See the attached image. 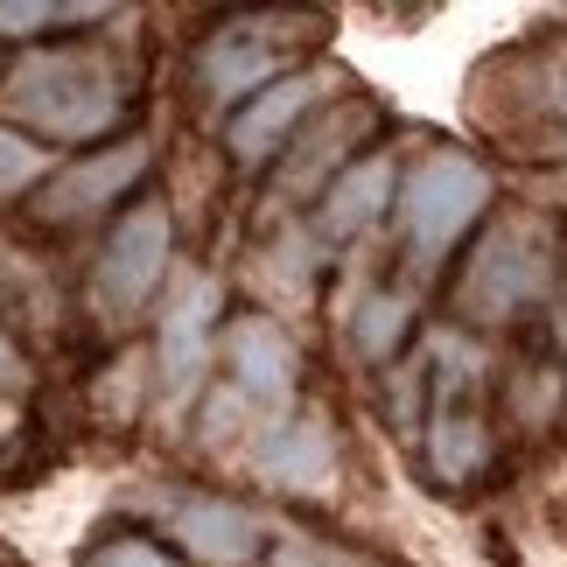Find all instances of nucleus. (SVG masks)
Here are the masks:
<instances>
[{"instance_id":"nucleus-18","label":"nucleus","mask_w":567,"mask_h":567,"mask_svg":"<svg viewBox=\"0 0 567 567\" xmlns=\"http://www.w3.org/2000/svg\"><path fill=\"white\" fill-rule=\"evenodd\" d=\"M280 567H343V560H330V554H295V560H280Z\"/></svg>"},{"instance_id":"nucleus-17","label":"nucleus","mask_w":567,"mask_h":567,"mask_svg":"<svg viewBox=\"0 0 567 567\" xmlns=\"http://www.w3.org/2000/svg\"><path fill=\"white\" fill-rule=\"evenodd\" d=\"M92 567H176V560H168V554H155L147 539H113V547H105Z\"/></svg>"},{"instance_id":"nucleus-12","label":"nucleus","mask_w":567,"mask_h":567,"mask_svg":"<svg viewBox=\"0 0 567 567\" xmlns=\"http://www.w3.org/2000/svg\"><path fill=\"white\" fill-rule=\"evenodd\" d=\"M392 196V162H358L351 176H343L337 189H330V210H322V225L330 231H358V225H372L379 217V204Z\"/></svg>"},{"instance_id":"nucleus-19","label":"nucleus","mask_w":567,"mask_h":567,"mask_svg":"<svg viewBox=\"0 0 567 567\" xmlns=\"http://www.w3.org/2000/svg\"><path fill=\"white\" fill-rule=\"evenodd\" d=\"M0 379H14V351H8V343H0Z\"/></svg>"},{"instance_id":"nucleus-5","label":"nucleus","mask_w":567,"mask_h":567,"mask_svg":"<svg viewBox=\"0 0 567 567\" xmlns=\"http://www.w3.org/2000/svg\"><path fill=\"white\" fill-rule=\"evenodd\" d=\"M210 316H217V280L210 274H189L176 301H168V322H162V379H168V400H183L204 372V337H210Z\"/></svg>"},{"instance_id":"nucleus-9","label":"nucleus","mask_w":567,"mask_h":567,"mask_svg":"<svg viewBox=\"0 0 567 567\" xmlns=\"http://www.w3.org/2000/svg\"><path fill=\"white\" fill-rule=\"evenodd\" d=\"M141 168H147V141H126V147H113V155H99V162L63 168V176L50 183V196H42V210H50V217H84V210L113 204Z\"/></svg>"},{"instance_id":"nucleus-1","label":"nucleus","mask_w":567,"mask_h":567,"mask_svg":"<svg viewBox=\"0 0 567 567\" xmlns=\"http://www.w3.org/2000/svg\"><path fill=\"white\" fill-rule=\"evenodd\" d=\"M8 113L42 126L56 141H92L120 120V78L113 63L92 56V50H50V56H29L21 71L8 78Z\"/></svg>"},{"instance_id":"nucleus-15","label":"nucleus","mask_w":567,"mask_h":567,"mask_svg":"<svg viewBox=\"0 0 567 567\" xmlns=\"http://www.w3.org/2000/svg\"><path fill=\"white\" fill-rule=\"evenodd\" d=\"M42 168H50V155H42L35 141H21V134H0V189H21V183H35Z\"/></svg>"},{"instance_id":"nucleus-6","label":"nucleus","mask_w":567,"mask_h":567,"mask_svg":"<svg viewBox=\"0 0 567 567\" xmlns=\"http://www.w3.org/2000/svg\"><path fill=\"white\" fill-rule=\"evenodd\" d=\"M168 526H176V539L196 554V560H210V567H238V560H252L259 554V518L252 512H238L225 505V497H183L176 512H168Z\"/></svg>"},{"instance_id":"nucleus-7","label":"nucleus","mask_w":567,"mask_h":567,"mask_svg":"<svg viewBox=\"0 0 567 567\" xmlns=\"http://www.w3.org/2000/svg\"><path fill=\"white\" fill-rule=\"evenodd\" d=\"M252 470L267 476V484H288V491H322L337 470V449H330V427L322 421H280L259 434L252 449Z\"/></svg>"},{"instance_id":"nucleus-13","label":"nucleus","mask_w":567,"mask_h":567,"mask_svg":"<svg viewBox=\"0 0 567 567\" xmlns=\"http://www.w3.org/2000/svg\"><path fill=\"white\" fill-rule=\"evenodd\" d=\"M427 449H434V470L442 476H470L484 463V427L463 421V413L442 400V413H434V427H427Z\"/></svg>"},{"instance_id":"nucleus-2","label":"nucleus","mask_w":567,"mask_h":567,"mask_svg":"<svg viewBox=\"0 0 567 567\" xmlns=\"http://www.w3.org/2000/svg\"><path fill=\"white\" fill-rule=\"evenodd\" d=\"M484 204H491L484 168L463 162V155H427L421 168H413V183H406V238H413V252L421 259L449 252L455 238L476 225Z\"/></svg>"},{"instance_id":"nucleus-8","label":"nucleus","mask_w":567,"mask_h":567,"mask_svg":"<svg viewBox=\"0 0 567 567\" xmlns=\"http://www.w3.org/2000/svg\"><path fill=\"white\" fill-rule=\"evenodd\" d=\"M316 99H322V78H280V84H267V92L231 120V155L238 162H267L280 147V134H288Z\"/></svg>"},{"instance_id":"nucleus-14","label":"nucleus","mask_w":567,"mask_h":567,"mask_svg":"<svg viewBox=\"0 0 567 567\" xmlns=\"http://www.w3.org/2000/svg\"><path fill=\"white\" fill-rule=\"evenodd\" d=\"M400 330H406V301H400V295H372V301L358 309V343H364L372 358H385L392 343H400Z\"/></svg>"},{"instance_id":"nucleus-3","label":"nucleus","mask_w":567,"mask_h":567,"mask_svg":"<svg viewBox=\"0 0 567 567\" xmlns=\"http://www.w3.org/2000/svg\"><path fill=\"white\" fill-rule=\"evenodd\" d=\"M168 267V210L162 204H141L120 217V231L105 238V259H99V301L113 316H134L155 280Z\"/></svg>"},{"instance_id":"nucleus-10","label":"nucleus","mask_w":567,"mask_h":567,"mask_svg":"<svg viewBox=\"0 0 567 567\" xmlns=\"http://www.w3.org/2000/svg\"><path fill=\"white\" fill-rule=\"evenodd\" d=\"M231 372H238V392L246 400H267L280 406L295 392V351L274 322H238L231 330Z\"/></svg>"},{"instance_id":"nucleus-4","label":"nucleus","mask_w":567,"mask_h":567,"mask_svg":"<svg viewBox=\"0 0 567 567\" xmlns=\"http://www.w3.org/2000/svg\"><path fill=\"white\" fill-rule=\"evenodd\" d=\"M539 288H547V246H539L526 225H505L484 246L476 274H470V309L505 316V309H518V301H533Z\"/></svg>"},{"instance_id":"nucleus-16","label":"nucleus","mask_w":567,"mask_h":567,"mask_svg":"<svg viewBox=\"0 0 567 567\" xmlns=\"http://www.w3.org/2000/svg\"><path fill=\"white\" fill-rule=\"evenodd\" d=\"M50 21H99V8H42V0H8L0 29H50Z\"/></svg>"},{"instance_id":"nucleus-11","label":"nucleus","mask_w":567,"mask_h":567,"mask_svg":"<svg viewBox=\"0 0 567 567\" xmlns=\"http://www.w3.org/2000/svg\"><path fill=\"white\" fill-rule=\"evenodd\" d=\"M274 78V42H259V29H225L210 35L204 50V84L210 92H259V84Z\"/></svg>"}]
</instances>
